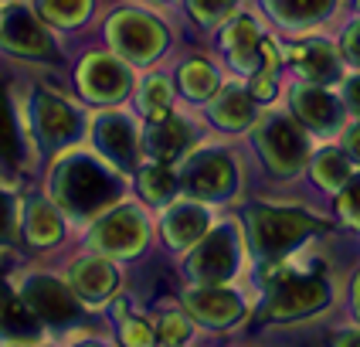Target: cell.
<instances>
[{
    "mask_svg": "<svg viewBox=\"0 0 360 347\" xmlns=\"http://www.w3.org/2000/svg\"><path fill=\"white\" fill-rule=\"evenodd\" d=\"M354 310H357V320H360V272L354 279Z\"/></svg>",
    "mask_w": 360,
    "mask_h": 347,
    "instance_id": "obj_40",
    "label": "cell"
},
{
    "mask_svg": "<svg viewBox=\"0 0 360 347\" xmlns=\"http://www.w3.org/2000/svg\"><path fill=\"white\" fill-rule=\"evenodd\" d=\"M343 150H347V157H350V160L360 163V122L347 130V137H343Z\"/></svg>",
    "mask_w": 360,
    "mask_h": 347,
    "instance_id": "obj_38",
    "label": "cell"
},
{
    "mask_svg": "<svg viewBox=\"0 0 360 347\" xmlns=\"http://www.w3.org/2000/svg\"><path fill=\"white\" fill-rule=\"evenodd\" d=\"M187 310L194 313V320L211 330H228L241 320L245 303H241L238 293L231 289H221V286H198L187 293Z\"/></svg>",
    "mask_w": 360,
    "mask_h": 347,
    "instance_id": "obj_12",
    "label": "cell"
},
{
    "mask_svg": "<svg viewBox=\"0 0 360 347\" xmlns=\"http://www.w3.org/2000/svg\"><path fill=\"white\" fill-rule=\"evenodd\" d=\"M120 337L126 347H153L157 344V327L143 317H122L120 320Z\"/></svg>",
    "mask_w": 360,
    "mask_h": 347,
    "instance_id": "obj_31",
    "label": "cell"
},
{
    "mask_svg": "<svg viewBox=\"0 0 360 347\" xmlns=\"http://www.w3.org/2000/svg\"><path fill=\"white\" fill-rule=\"evenodd\" d=\"M31 337H38V320L0 276V341H31Z\"/></svg>",
    "mask_w": 360,
    "mask_h": 347,
    "instance_id": "obj_21",
    "label": "cell"
},
{
    "mask_svg": "<svg viewBox=\"0 0 360 347\" xmlns=\"http://www.w3.org/2000/svg\"><path fill=\"white\" fill-rule=\"evenodd\" d=\"M309 170H313V181L320 184L323 191H340L347 177H350V157H347V150L326 146V150H320L313 157Z\"/></svg>",
    "mask_w": 360,
    "mask_h": 347,
    "instance_id": "obj_24",
    "label": "cell"
},
{
    "mask_svg": "<svg viewBox=\"0 0 360 347\" xmlns=\"http://www.w3.org/2000/svg\"><path fill=\"white\" fill-rule=\"evenodd\" d=\"M333 347H360V330H340V334H333Z\"/></svg>",
    "mask_w": 360,
    "mask_h": 347,
    "instance_id": "obj_39",
    "label": "cell"
},
{
    "mask_svg": "<svg viewBox=\"0 0 360 347\" xmlns=\"http://www.w3.org/2000/svg\"><path fill=\"white\" fill-rule=\"evenodd\" d=\"M343 102H347V109H354L360 116V75L343 82Z\"/></svg>",
    "mask_w": 360,
    "mask_h": 347,
    "instance_id": "obj_37",
    "label": "cell"
},
{
    "mask_svg": "<svg viewBox=\"0 0 360 347\" xmlns=\"http://www.w3.org/2000/svg\"><path fill=\"white\" fill-rule=\"evenodd\" d=\"M337 211L347 225L360 228V174H350L347 184L340 187V198H337Z\"/></svg>",
    "mask_w": 360,
    "mask_h": 347,
    "instance_id": "obj_33",
    "label": "cell"
},
{
    "mask_svg": "<svg viewBox=\"0 0 360 347\" xmlns=\"http://www.w3.org/2000/svg\"><path fill=\"white\" fill-rule=\"evenodd\" d=\"M292 109H296V120L306 122L313 133H337L343 122L340 102L333 99L323 85H313V82L292 89Z\"/></svg>",
    "mask_w": 360,
    "mask_h": 347,
    "instance_id": "obj_13",
    "label": "cell"
},
{
    "mask_svg": "<svg viewBox=\"0 0 360 347\" xmlns=\"http://www.w3.org/2000/svg\"><path fill=\"white\" fill-rule=\"evenodd\" d=\"M224 51H228V61L238 68V72H255L262 58V31L255 27L252 18H235L228 27H224Z\"/></svg>",
    "mask_w": 360,
    "mask_h": 347,
    "instance_id": "obj_18",
    "label": "cell"
},
{
    "mask_svg": "<svg viewBox=\"0 0 360 347\" xmlns=\"http://www.w3.org/2000/svg\"><path fill=\"white\" fill-rule=\"evenodd\" d=\"M116 194H120L116 177L89 157H72L55 170V198L65 211L79 218H92L96 211H105V204L116 201Z\"/></svg>",
    "mask_w": 360,
    "mask_h": 347,
    "instance_id": "obj_2",
    "label": "cell"
},
{
    "mask_svg": "<svg viewBox=\"0 0 360 347\" xmlns=\"http://www.w3.org/2000/svg\"><path fill=\"white\" fill-rule=\"evenodd\" d=\"M20 157V143H18V122L11 113V99L7 89L0 85V167H11Z\"/></svg>",
    "mask_w": 360,
    "mask_h": 347,
    "instance_id": "obj_28",
    "label": "cell"
},
{
    "mask_svg": "<svg viewBox=\"0 0 360 347\" xmlns=\"http://www.w3.org/2000/svg\"><path fill=\"white\" fill-rule=\"evenodd\" d=\"M79 85L85 99L116 102L129 92V68L112 55H89L79 72Z\"/></svg>",
    "mask_w": 360,
    "mask_h": 347,
    "instance_id": "obj_10",
    "label": "cell"
},
{
    "mask_svg": "<svg viewBox=\"0 0 360 347\" xmlns=\"http://www.w3.org/2000/svg\"><path fill=\"white\" fill-rule=\"evenodd\" d=\"M20 300H24V306L31 310V317L38 324H48L55 330L79 324L82 317V300L72 293V286L58 283L51 276H31L20 286Z\"/></svg>",
    "mask_w": 360,
    "mask_h": 347,
    "instance_id": "obj_5",
    "label": "cell"
},
{
    "mask_svg": "<svg viewBox=\"0 0 360 347\" xmlns=\"http://www.w3.org/2000/svg\"><path fill=\"white\" fill-rule=\"evenodd\" d=\"M0 44L14 55H24V58H44L51 55V41H48V31L27 7H11L4 20H0Z\"/></svg>",
    "mask_w": 360,
    "mask_h": 347,
    "instance_id": "obj_11",
    "label": "cell"
},
{
    "mask_svg": "<svg viewBox=\"0 0 360 347\" xmlns=\"http://www.w3.org/2000/svg\"><path fill=\"white\" fill-rule=\"evenodd\" d=\"M245 225H248L252 252L265 263L285 259L292 248H300V242H306L313 232L323 228L320 218L302 208H272V204L252 208L245 215Z\"/></svg>",
    "mask_w": 360,
    "mask_h": 347,
    "instance_id": "obj_1",
    "label": "cell"
},
{
    "mask_svg": "<svg viewBox=\"0 0 360 347\" xmlns=\"http://www.w3.org/2000/svg\"><path fill=\"white\" fill-rule=\"evenodd\" d=\"M326 303H330V289L323 283V276L282 265L276 276H269L262 317L265 320H300V317L323 310Z\"/></svg>",
    "mask_w": 360,
    "mask_h": 347,
    "instance_id": "obj_3",
    "label": "cell"
},
{
    "mask_svg": "<svg viewBox=\"0 0 360 347\" xmlns=\"http://www.w3.org/2000/svg\"><path fill=\"white\" fill-rule=\"evenodd\" d=\"M191 276L200 286H221L228 283L238 269V235L231 225L221 228H207V235L198 242V248L187 259Z\"/></svg>",
    "mask_w": 360,
    "mask_h": 347,
    "instance_id": "obj_6",
    "label": "cell"
},
{
    "mask_svg": "<svg viewBox=\"0 0 360 347\" xmlns=\"http://www.w3.org/2000/svg\"><path fill=\"white\" fill-rule=\"evenodd\" d=\"M34 126H38L41 146L58 150V146L75 140V133H79V116H75L72 106L61 102L58 96L38 92V96H34Z\"/></svg>",
    "mask_w": 360,
    "mask_h": 347,
    "instance_id": "obj_14",
    "label": "cell"
},
{
    "mask_svg": "<svg viewBox=\"0 0 360 347\" xmlns=\"http://www.w3.org/2000/svg\"><path fill=\"white\" fill-rule=\"evenodd\" d=\"M79 347H102V344H79Z\"/></svg>",
    "mask_w": 360,
    "mask_h": 347,
    "instance_id": "obj_41",
    "label": "cell"
},
{
    "mask_svg": "<svg viewBox=\"0 0 360 347\" xmlns=\"http://www.w3.org/2000/svg\"><path fill=\"white\" fill-rule=\"evenodd\" d=\"M211 228V215L200 208V204H177L167 211L163 218V235L174 248H191L198 245Z\"/></svg>",
    "mask_w": 360,
    "mask_h": 347,
    "instance_id": "obj_20",
    "label": "cell"
},
{
    "mask_svg": "<svg viewBox=\"0 0 360 347\" xmlns=\"http://www.w3.org/2000/svg\"><path fill=\"white\" fill-rule=\"evenodd\" d=\"M109 41L116 48V55L126 61H150L157 58L167 44V34L150 14L140 11H120L109 20Z\"/></svg>",
    "mask_w": 360,
    "mask_h": 347,
    "instance_id": "obj_7",
    "label": "cell"
},
{
    "mask_svg": "<svg viewBox=\"0 0 360 347\" xmlns=\"http://www.w3.org/2000/svg\"><path fill=\"white\" fill-rule=\"evenodd\" d=\"M191 140H194L191 137V126L167 113V116L150 122V130L143 137V150H146V157L153 163H174L191 146Z\"/></svg>",
    "mask_w": 360,
    "mask_h": 347,
    "instance_id": "obj_16",
    "label": "cell"
},
{
    "mask_svg": "<svg viewBox=\"0 0 360 347\" xmlns=\"http://www.w3.org/2000/svg\"><path fill=\"white\" fill-rule=\"evenodd\" d=\"M136 184H140V194L146 201L163 204V201H170L174 191H177V174H174L167 163H150V167L140 170Z\"/></svg>",
    "mask_w": 360,
    "mask_h": 347,
    "instance_id": "obj_26",
    "label": "cell"
},
{
    "mask_svg": "<svg viewBox=\"0 0 360 347\" xmlns=\"http://www.w3.org/2000/svg\"><path fill=\"white\" fill-rule=\"evenodd\" d=\"M211 120L218 122L221 130H238L252 120V96L241 89H224L214 106H211Z\"/></svg>",
    "mask_w": 360,
    "mask_h": 347,
    "instance_id": "obj_25",
    "label": "cell"
},
{
    "mask_svg": "<svg viewBox=\"0 0 360 347\" xmlns=\"http://www.w3.org/2000/svg\"><path fill=\"white\" fill-rule=\"evenodd\" d=\"M265 7L285 27H309L330 14L333 0H265Z\"/></svg>",
    "mask_w": 360,
    "mask_h": 347,
    "instance_id": "obj_22",
    "label": "cell"
},
{
    "mask_svg": "<svg viewBox=\"0 0 360 347\" xmlns=\"http://www.w3.org/2000/svg\"><path fill=\"white\" fill-rule=\"evenodd\" d=\"M177 187L200 201H218L224 194H231V187H235V163L221 150L198 153L184 163V170L177 174Z\"/></svg>",
    "mask_w": 360,
    "mask_h": 347,
    "instance_id": "obj_9",
    "label": "cell"
},
{
    "mask_svg": "<svg viewBox=\"0 0 360 347\" xmlns=\"http://www.w3.org/2000/svg\"><path fill=\"white\" fill-rule=\"evenodd\" d=\"M191 337V324L180 313H163L157 320V344L160 347H180Z\"/></svg>",
    "mask_w": 360,
    "mask_h": 347,
    "instance_id": "obj_32",
    "label": "cell"
},
{
    "mask_svg": "<svg viewBox=\"0 0 360 347\" xmlns=\"http://www.w3.org/2000/svg\"><path fill=\"white\" fill-rule=\"evenodd\" d=\"M343 58L360 68V20L347 31V38H343Z\"/></svg>",
    "mask_w": 360,
    "mask_h": 347,
    "instance_id": "obj_36",
    "label": "cell"
},
{
    "mask_svg": "<svg viewBox=\"0 0 360 347\" xmlns=\"http://www.w3.org/2000/svg\"><path fill=\"white\" fill-rule=\"evenodd\" d=\"M24 239L34 248L55 245L61 239V218L48 201H31L27 215H24Z\"/></svg>",
    "mask_w": 360,
    "mask_h": 347,
    "instance_id": "obj_23",
    "label": "cell"
},
{
    "mask_svg": "<svg viewBox=\"0 0 360 347\" xmlns=\"http://www.w3.org/2000/svg\"><path fill=\"white\" fill-rule=\"evenodd\" d=\"M187 7H191V14H194L200 24H218V20L235 7V0H187Z\"/></svg>",
    "mask_w": 360,
    "mask_h": 347,
    "instance_id": "obj_34",
    "label": "cell"
},
{
    "mask_svg": "<svg viewBox=\"0 0 360 347\" xmlns=\"http://www.w3.org/2000/svg\"><path fill=\"white\" fill-rule=\"evenodd\" d=\"M92 137H96V146L99 153L109 163L116 167H133L136 163V153H140V143H136V133H133V122L120 116V113H102L96 126H92Z\"/></svg>",
    "mask_w": 360,
    "mask_h": 347,
    "instance_id": "obj_15",
    "label": "cell"
},
{
    "mask_svg": "<svg viewBox=\"0 0 360 347\" xmlns=\"http://www.w3.org/2000/svg\"><path fill=\"white\" fill-rule=\"evenodd\" d=\"M180 92L191 99H207L218 92V72L207 61H187L180 68Z\"/></svg>",
    "mask_w": 360,
    "mask_h": 347,
    "instance_id": "obj_27",
    "label": "cell"
},
{
    "mask_svg": "<svg viewBox=\"0 0 360 347\" xmlns=\"http://www.w3.org/2000/svg\"><path fill=\"white\" fill-rule=\"evenodd\" d=\"M170 99H174V92H170L167 79H146V85L140 89V109L146 116H153V120L170 113Z\"/></svg>",
    "mask_w": 360,
    "mask_h": 347,
    "instance_id": "obj_30",
    "label": "cell"
},
{
    "mask_svg": "<svg viewBox=\"0 0 360 347\" xmlns=\"http://www.w3.org/2000/svg\"><path fill=\"white\" fill-rule=\"evenodd\" d=\"M146 242V222L136 208L122 204L116 211H105L92 235H89V245L102 252V255H116V259H126V255H136Z\"/></svg>",
    "mask_w": 360,
    "mask_h": 347,
    "instance_id": "obj_8",
    "label": "cell"
},
{
    "mask_svg": "<svg viewBox=\"0 0 360 347\" xmlns=\"http://www.w3.org/2000/svg\"><path fill=\"white\" fill-rule=\"evenodd\" d=\"M14 235V198L0 191V242Z\"/></svg>",
    "mask_w": 360,
    "mask_h": 347,
    "instance_id": "obj_35",
    "label": "cell"
},
{
    "mask_svg": "<svg viewBox=\"0 0 360 347\" xmlns=\"http://www.w3.org/2000/svg\"><path fill=\"white\" fill-rule=\"evenodd\" d=\"M255 146H259L265 167H269L272 174H279V177L296 174L302 163H306V153H309L306 133L296 126V120L279 116V113H272V116H265V120L259 122Z\"/></svg>",
    "mask_w": 360,
    "mask_h": 347,
    "instance_id": "obj_4",
    "label": "cell"
},
{
    "mask_svg": "<svg viewBox=\"0 0 360 347\" xmlns=\"http://www.w3.org/2000/svg\"><path fill=\"white\" fill-rule=\"evenodd\" d=\"M292 65L300 68V75L313 85H330L340 82V55L326 44V41H306L300 48H292Z\"/></svg>",
    "mask_w": 360,
    "mask_h": 347,
    "instance_id": "obj_19",
    "label": "cell"
},
{
    "mask_svg": "<svg viewBox=\"0 0 360 347\" xmlns=\"http://www.w3.org/2000/svg\"><path fill=\"white\" fill-rule=\"evenodd\" d=\"M38 14L48 24H61L72 27L89 14V0H38Z\"/></svg>",
    "mask_w": 360,
    "mask_h": 347,
    "instance_id": "obj_29",
    "label": "cell"
},
{
    "mask_svg": "<svg viewBox=\"0 0 360 347\" xmlns=\"http://www.w3.org/2000/svg\"><path fill=\"white\" fill-rule=\"evenodd\" d=\"M68 286H72V293L79 296L82 303H102L116 289V272H112V265L105 259L92 255V259H82V263L72 265Z\"/></svg>",
    "mask_w": 360,
    "mask_h": 347,
    "instance_id": "obj_17",
    "label": "cell"
}]
</instances>
